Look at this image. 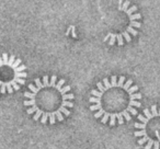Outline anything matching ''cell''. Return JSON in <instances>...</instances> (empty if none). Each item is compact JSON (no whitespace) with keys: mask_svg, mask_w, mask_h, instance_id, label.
<instances>
[{"mask_svg":"<svg viewBox=\"0 0 160 149\" xmlns=\"http://www.w3.org/2000/svg\"><path fill=\"white\" fill-rule=\"evenodd\" d=\"M90 110L94 117L110 126L129 122L142 107V93L131 79L123 76L104 78L90 92Z\"/></svg>","mask_w":160,"mask_h":149,"instance_id":"obj_1","label":"cell"},{"mask_svg":"<svg viewBox=\"0 0 160 149\" xmlns=\"http://www.w3.org/2000/svg\"><path fill=\"white\" fill-rule=\"evenodd\" d=\"M107 19L104 42L109 45L122 46L129 43L142 27V14L129 0H118L116 10L112 11Z\"/></svg>","mask_w":160,"mask_h":149,"instance_id":"obj_3","label":"cell"},{"mask_svg":"<svg viewBox=\"0 0 160 149\" xmlns=\"http://www.w3.org/2000/svg\"><path fill=\"white\" fill-rule=\"evenodd\" d=\"M27 77V66L20 58L7 53L0 55V93L11 94L20 90Z\"/></svg>","mask_w":160,"mask_h":149,"instance_id":"obj_4","label":"cell"},{"mask_svg":"<svg viewBox=\"0 0 160 149\" xmlns=\"http://www.w3.org/2000/svg\"><path fill=\"white\" fill-rule=\"evenodd\" d=\"M134 136L144 149H160V105H151L138 115Z\"/></svg>","mask_w":160,"mask_h":149,"instance_id":"obj_5","label":"cell"},{"mask_svg":"<svg viewBox=\"0 0 160 149\" xmlns=\"http://www.w3.org/2000/svg\"><path fill=\"white\" fill-rule=\"evenodd\" d=\"M71 87L56 76L36 78L24 93L27 113L42 124L62 122L73 107Z\"/></svg>","mask_w":160,"mask_h":149,"instance_id":"obj_2","label":"cell"}]
</instances>
